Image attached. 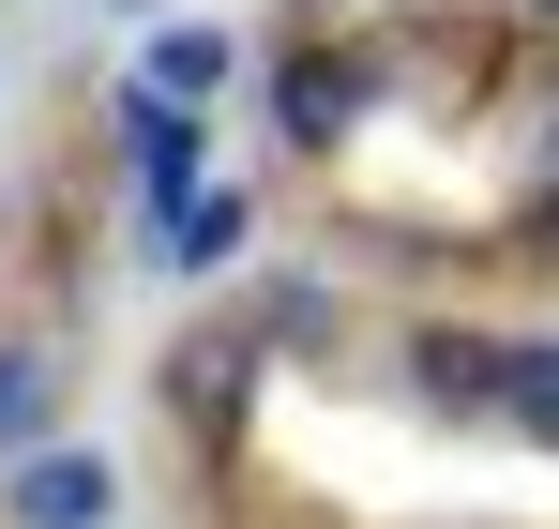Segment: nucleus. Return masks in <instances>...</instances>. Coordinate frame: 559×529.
Masks as SVG:
<instances>
[{
    "mask_svg": "<svg viewBox=\"0 0 559 529\" xmlns=\"http://www.w3.org/2000/svg\"><path fill=\"white\" fill-rule=\"evenodd\" d=\"M530 15H559V0H530Z\"/></svg>",
    "mask_w": 559,
    "mask_h": 529,
    "instance_id": "obj_10",
    "label": "nucleus"
},
{
    "mask_svg": "<svg viewBox=\"0 0 559 529\" xmlns=\"http://www.w3.org/2000/svg\"><path fill=\"white\" fill-rule=\"evenodd\" d=\"M61 439V349L46 333H0V454Z\"/></svg>",
    "mask_w": 559,
    "mask_h": 529,
    "instance_id": "obj_6",
    "label": "nucleus"
},
{
    "mask_svg": "<svg viewBox=\"0 0 559 529\" xmlns=\"http://www.w3.org/2000/svg\"><path fill=\"white\" fill-rule=\"evenodd\" d=\"M273 121H287V152H348L378 121V61H333V46L273 61Z\"/></svg>",
    "mask_w": 559,
    "mask_h": 529,
    "instance_id": "obj_2",
    "label": "nucleus"
},
{
    "mask_svg": "<svg viewBox=\"0 0 559 529\" xmlns=\"http://www.w3.org/2000/svg\"><path fill=\"white\" fill-rule=\"evenodd\" d=\"M484 424H514L530 454H559V333H499V393Z\"/></svg>",
    "mask_w": 559,
    "mask_h": 529,
    "instance_id": "obj_4",
    "label": "nucleus"
},
{
    "mask_svg": "<svg viewBox=\"0 0 559 529\" xmlns=\"http://www.w3.org/2000/svg\"><path fill=\"white\" fill-rule=\"evenodd\" d=\"M0 529H121V469H106L92 439L0 454Z\"/></svg>",
    "mask_w": 559,
    "mask_h": 529,
    "instance_id": "obj_1",
    "label": "nucleus"
},
{
    "mask_svg": "<svg viewBox=\"0 0 559 529\" xmlns=\"http://www.w3.org/2000/svg\"><path fill=\"white\" fill-rule=\"evenodd\" d=\"M242 393H258V333H197V349H182V409H197V424H227Z\"/></svg>",
    "mask_w": 559,
    "mask_h": 529,
    "instance_id": "obj_9",
    "label": "nucleus"
},
{
    "mask_svg": "<svg viewBox=\"0 0 559 529\" xmlns=\"http://www.w3.org/2000/svg\"><path fill=\"white\" fill-rule=\"evenodd\" d=\"M227 77H242V46H227L212 15H167V31H152V61H136V91H167V106H212Z\"/></svg>",
    "mask_w": 559,
    "mask_h": 529,
    "instance_id": "obj_5",
    "label": "nucleus"
},
{
    "mask_svg": "<svg viewBox=\"0 0 559 529\" xmlns=\"http://www.w3.org/2000/svg\"><path fill=\"white\" fill-rule=\"evenodd\" d=\"M106 121H121V167H136V197H152V212H167L182 181H212V121H197V106H167V91L121 77V106H106Z\"/></svg>",
    "mask_w": 559,
    "mask_h": 529,
    "instance_id": "obj_3",
    "label": "nucleus"
},
{
    "mask_svg": "<svg viewBox=\"0 0 559 529\" xmlns=\"http://www.w3.org/2000/svg\"><path fill=\"white\" fill-rule=\"evenodd\" d=\"M242 227H258L242 181H182V197H167V258H182V272H227V258H242Z\"/></svg>",
    "mask_w": 559,
    "mask_h": 529,
    "instance_id": "obj_7",
    "label": "nucleus"
},
{
    "mask_svg": "<svg viewBox=\"0 0 559 529\" xmlns=\"http://www.w3.org/2000/svg\"><path fill=\"white\" fill-rule=\"evenodd\" d=\"M408 393L424 409H484L499 393V333H408Z\"/></svg>",
    "mask_w": 559,
    "mask_h": 529,
    "instance_id": "obj_8",
    "label": "nucleus"
}]
</instances>
